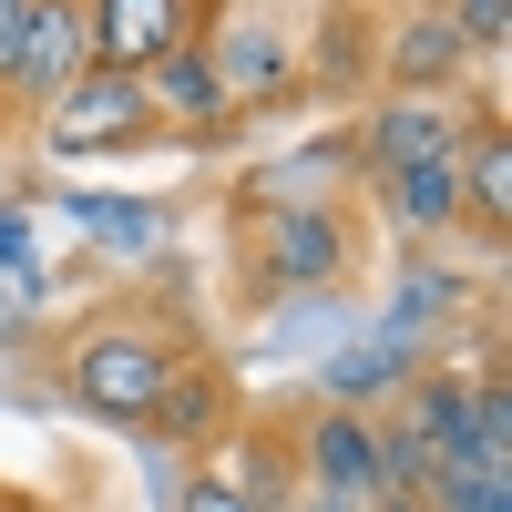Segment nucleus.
<instances>
[{"label":"nucleus","instance_id":"2","mask_svg":"<svg viewBox=\"0 0 512 512\" xmlns=\"http://www.w3.org/2000/svg\"><path fill=\"white\" fill-rule=\"evenodd\" d=\"M236 236V308H277V297H328L369 267V205L359 185H308V164L287 175H246L226 205Z\"/></svg>","mask_w":512,"mask_h":512},{"label":"nucleus","instance_id":"6","mask_svg":"<svg viewBox=\"0 0 512 512\" xmlns=\"http://www.w3.org/2000/svg\"><path fill=\"white\" fill-rule=\"evenodd\" d=\"M379 21H390V0H308V21H297V93L308 103H369L379 93Z\"/></svg>","mask_w":512,"mask_h":512},{"label":"nucleus","instance_id":"10","mask_svg":"<svg viewBox=\"0 0 512 512\" xmlns=\"http://www.w3.org/2000/svg\"><path fill=\"white\" fill-rule=\"evenodd\" d=\"M451 236H472L482 256L512 246V113H502L492 82L472 93V123H461V216H451Z\"/></svg>","mask_w":512,"mask_h":512},{"label":"nucleus","instance_id":"3","mask_svg":"<svg viewBox=\"0 0 512 512\" xmlns=\"http://www.w3.org/2000/svg\"><path fill=\"white\" fill-rule=\"evenodd\" d=\"M31 123H41V154H62V164H103V154H144V144H164L144 82H134V72H93V62H82Z\"/></svg>","mask_w":512,"mask_h":512},{"label":"nucleus","instance_id":"9","mask_svg":"<svg viewBox=\"0 0 512 512\" xmlns=\"http://www.w3.org/2000/svg\"><path fill=\"white\" fill-rule=\"evenodd\" d=\"M236 420H246V390H236V369H226V359L195 338V349L175 359V379L154 390V410H144V441L185 451V472H195V461H216V451H226V431H236Z\"/></svg>","mask_w":512,"mask_h":512},{"label":"nucleus","instance_id":"4","mask_svg":"<svg viewBox=\"0 0 512 512\" xmlns=\"http://www.w3.org/2000/svg\"><path fill=\"white\" fill-rule=\"evenodd\" d=\"M482 93V62L461 52V31L441 0H390L379 21V93L369 103H461Z\"/></svg>","mask_w":512,"mask_h":512},{"label":"nucleus","instance_id":"8","mask_svg":"<svg viewBox=\"0 0 512 512\" xmlns=\"http://www.w3.org/2000/svg\"><path fill=\"white\" fill-rule=\"evenodd\" d=\"M82 72V0H0V93L31 123Z\"/></svg>","mask_w":512,"mask_h":512},{"label":"nucleus","instance_id":"7","mask_svg":"<svg viewBox=\"0 0 512 512\" xmlns=\"http://www.w3.org/2000/svg\"><path fill=\"white\" fill-rule=\"evenodd\" d=\"M287 451H297V492L379 502V410H359V400H287Z\"/></svg>","mask_w":512,"mask_h":512},{"label":"nucleus","instance_id":"5","mask_svg":"<svg viewBox=\"0 0 512 512\" xmlns=\"http://www.w3.org/2000/svg\"><path fill=\"white\" fill-rule=\"evenodd\" d=\"M216 21H226V0H82V62L144 82L154 62L216 41Z\"/></svg>","mask_w":512,"mask_h":512},{"label":"nucleus","instance_id":"12","mask_svg":"<svg viewBox=\"0 0 512 512\" xmlns=\"http://www.w3.org/2000/svg\"><path fill=\"white\" fill-rule=\"evenodd\" d=\"M175 512H256L246 492H236V472H226V461H195V472H185V502Z\"/></svg>","mask_w":512,"mask_h":512},{"label":"nucleus","instance_id":"11","mask_svg":"<svg viewBox=\"0 0 512 512\" xmlns=\"http://www.w3.org/2000/svg\"><path fill=\"white\" fill-rule=\"evenodd\" d=\"M441 11H451V31H461V52L492 72V62H502V41H512V0H441Z\"/></svg>","mask_w":512,"mask_h":512},{"label":"nucleus","instance_id":"13","mask_svg":"<svg viewBox=\"0 0 512 512\" xmlns=\"http://www.w3.org/2000/svg\"><path fill=\"white\" fill-rule=\"evenodd\" d=\"M11 134H21V113H11V93H0V144H11Z\"/></svg>","mask_w":512,"mask_h":512},{"label":"nucleus","instance_id":"1","mask_svg":"<svg viewBox=\"0 0 512 512\" xmlns=\"http://www.w3.org/2000/svg\"><path fill=\"white\" fill-rule=\"evenodd\" d=\"M195 308H185V287L175 267H154V277H123L103 297H82L72 318L41 328V369H52V390L82 410V420H103V431H144V410L154 390L175 379V359L195 349Z\"/></svg>","mask_w":512,"mask_h":512}]
</instances>
